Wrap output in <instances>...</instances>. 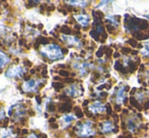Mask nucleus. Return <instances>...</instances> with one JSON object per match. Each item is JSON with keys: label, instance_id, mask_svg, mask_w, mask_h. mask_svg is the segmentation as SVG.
Listing matches in <instances>:
<instances>
[{"label": "nucleus", "instance_id": "19", "mask_svg": "<svg viewBox=\"0 0 149 138\" xmlns=\"http://www.w3.org/2000/svg\"><path fill=\"white\" fill-rule=\"evenodd\" d=\"M47 109H48V111H49V112H55L56 111V106L54 104H50L49 106L47 107Z\"/></svg>", "mask_w": 149, "mask_h": 138}, {"label": "nucleus", "instance_id": "47", "mask_svg": "<svg viewBox=\"0 0 149 138\" xmlns=\"http://www.w3.org/2000/svg\"><path fill=\"white\" fill-rule=\"evenodd\" d=\"M54 79L56 80V82H59V80H61L60 76H55V77H54Z\"/></svg>", "mask_w": 149, "mask_h": 138}, {"label": "nucleus", "instance_id": "4", "mask_svg": "<svg viewBox=\"0 0 149 138\" xmlns=\"http://www.w3.org/2000/svg\"><path fill=\"white\" fill-rule=\"evenodd\" d=\"M129 89V87L128 86H125V87H122V89H120L118 91V93H117V102H118L119 105L123 104L124 102L126 101V95H125V91H128Z\"/></svg>", "mask_w": 149, "mask_h": 138}, {"label": "nucleus", "instance_id": "20", "mask_svg": "<svg viewBox=\"0 0 149 138\" xmlns=\"http://www.w3.org/2000/svg\"><path fill=\"white\" fill-rule=\"evenodd\" d=\"M73 120H74V118H73V116H70V115L64 117V121L66 123H70V122H72Z\"/></svg>", "mask_w": 149, "mask_h": 138}, {"label": "nucleus", "instance_id": "6", "mask_svg": "<svg viewBox=\"0 0 149 138\" xmlns=\"http://www.w3.org/2000/svg\"><path fill=\"white\" fill-rule=\"evenodd\" d=\"M75 18L77 20V22L80 24H82L83 26H87L89 24V17L85 14H81V15H76Z\"/></svg>", "mask_w": 149, "mask_h": 138}, {"label": "nucleus", "instance_id": "58", "mask_svg": "<svg viewBox=\"0 0 149 138\" xmlns=\"http://www.w3.org/2000/svg\"><path fill=\"white\" fill-rule=\"evenodd\" d=\"M0 72H1V71H0Z\"/></svg>", "mask_w": 149, "mask_h": 138}, {"label": "nucleus", "instance_id": "34", "mask_svg": "<svg viewBox=\"0 0 149 138\" xmlns=\"http://www.w3.org/2000/svg\"><path fill=\"white\" fill-rule=\"evenodd\" d=\"M24 44H26V41H24V39H20L19 41H18V45H19V46H24Z\"/></svg>", "mask_w": 149, "mask_h": 138}, {"label": "nucleus", "instance_id": "32", "mask_svg": "<svg viewBox=\"0 0 149 138\" xmlns=\"http://www.w3.org/2000/svg\"><path fill=\"white\" fill-rule=\"evenodd\" d=\"M113 53V50L111 49V48H108V49H107V51H106V54H107V56H110L111 54Z\"/></svg>", "mask_w": 149, "mask_h": 138}, {"label": "nucleus", "instance_id": "21", "mask_svg": "<svg viewBox=\"0 0 149 138\" xmlns=\"http://www.w3.org/2000/svg\"><path fill=\"white\" fill-rule=\"evenodd\" d=\"M59 75H60V76L68 77L69 76V72L67 70H60L59 71Z\"/></svg>", "mask_w": 149, "mask_h": 138}, {"label": "nucleus", "instance_id": "22", "mask_svg": "<svg viewBox=\"0 0 149 138\" xmlns=\"http://www.w3.org/2000/svg\"><path fill=\"white\" fill-rule=\"evenodd\" d=\"M26 84L28 85V87H31V89H33V87L35 86V80H33V79H31V80L28 81Z\"/></svg>", "mask_w": 149, "mask_h": 138}, {"label": "nucleus", "instance_id": "38", "mask_svg": "<svg viewBox=\"0 0 149 138\" xmlns=\"http://www.w3.org/2000/svg\"><path fill=\"white\" fill-rule=\"evenodd\" d=\"M49 122H50V124H54V123L56 122V119L54 118V117H52V118L49 119Z\"/></svg>", "mask_w": 149, "mask_h": 138}, {"label": "nucleus", "instance_id": "39", "mask_svg": "<svg viewBox=\"0 0 149 138\" xmlns=\"http://www.w3.org/2000/svg\"><path fill=\"white\" fill-rule=\"evenodd\" d=\"M58 124H56V123H54V124H51V128L52 129H58Z\"/></svg>", "mask_w": 149, "mask_h": 138}, {"label": "nucleus", "instance_id": "52", "mask_svg": "<svg viewBox=\"0 0 149 138\" xmlns=\"http://www.w3.org/2000/svg\"><path fill=\"white\" fill-rule=\"evenodd\" d=\"M18 62H19V59H18V58H15V59H14V63L17 64Z\"/></svg>", "mask_w": 149, "mask_h": 138}, {"label": "nucleus", "instance_id": "54", "mask_svg": "<svg viewBox=\"0 0 149 138\" xmlns=\"http://www.w3.org/2000/svg\"><path fill=\"white\" fill-rule=\"evenodd\" d=\"M135 91H136V89H133V91H131V95H134Z\"/></svg>", "mask_w": 149, "mask_h": 138}, {"label": "nucleus", "instance_id": "18", "mask_svg": "<svg viewBox=\"0 0 149 138\" xmlns=\"http://www.w3.org/2000/svg\"><path fill=\"white\" fill-rule=\"evenodd\" d=\"M128 44H129V45H131L132 47H139V46H138V44H137V42H136L135 40H132V39L128 40Z\"/></svg>", "mask_w": 149, "mask_h": 138}, {"label": "nucleus", "instance_id": "12", "mask_svg": "<svg viewBox=\"0 0 149 138\" xmlns=\"http://www.w3.org/2000/svg\"><path fill=\"white\" fill-rule=\"evenodd\" d=\"M61 33H63L64 35H70L71 34V30L69 26H61Z\"/></svg>", "mask_w": 149, "mask_h": 138}, {"label": "nucleus", "instance_id": "13", "mask_svg": "<svg viewBox=\"0 0 149 138\" xmlns=\"http://www.w3.org/2000/svg\"><path fill=\"white\" fill-rule=\"evenodd\" d=\"M144 98H145V93H136L135 99L138 101V103H142V102H143V100H144Z\"/></svg>", "mask_w": 149, "mask_h": 138}, {"label": "nucleus", "instance_id": "50", "mask_svg": "<svg viewBox=\"0 0 149 138\" xmlns=\"http://www.w3.org/2000/svg\"><path fill=\"white\" fill-rule=\"evenodd\" d=\"M85 114H86V116H87V117H91V114H90L88 111H85Z\"/></svg>", "mask_w": 149, "mask_h": 138}, {"label": "nucleus", "instance_id": "25", "mask_svg": "<svg viewBox=\"0 0 149 138\" xmlns=\"http://www.w3.org/2000/svg\"><path fill=\"white\" fill-rule=\"evenodd\" d=\"M132 52V50L130 49V48H123L122 49V53H124V54H129V53H131Z\"/></svg>", "mask_w": 149, "mask_h": 138}, {"label": "nucleus", "instance_id": "10", "mask_svg": "<svg viewBox=\"0 0 149 138\" xmlns=\"http://www.w3.org/2000/svg\"><path fill=\"white\" fill-rule=\"evenodd\" d=\"M130 102H131V105H133L134 107H136L138 110H140V111L142 110V107L140 106L139 104H138V101L135 99V98H131V99H130Z\"/></svg>", "mask_w": 149, "mask_h": 138}, {"label": "nucleus", "instance_id": "27", "mask_svg": "<svg viewBox=\"0 0 149 138\" xmlns=\"http://www.w3.org/2000/svg\"><path fill=\"white\" fill-rule=\"evenodd\" d=\"M9 122V118H4L3 119V123H2V127H6Z\"/></svg>", "mask_w": 149, "mask_h": 138}, {"label": "nucleus", "instance_id": "9", "mask_svg": "<svg viewBox=\"0 0 149 138\" xmlns=\"http://www.w3.org/2000/svg\"><path fill=\"white\" fill-rule=\"evenodd\" d=\"M8 61V58L5 57L3 55V53H0V67H2L3 65H5Z\"/></svg>", "mask_w": 149, "mask_h": 138}, {"label": "nucleus", "instance_id": "1", "mask_svg": "<svg viewBox=\"0 0 149 138\" xmlns=\"http://www.w3.org/2000/svg\"><path fill=\"white\" fill-rule=\"evenodd\" d=\"M74 129H76L77 132H78V135H80L81 137H86L89 136V135H94V132L92 130L91 127V123L90 122H86L84 124L82 123H77V126L74 127Z\"/></svg>", "mask_w": 149, "mask_h": 138}, {"label": "nucleus", "instance_id": "23", "mask_svg": "<svg viewBox=\"0 0 149 138\" xmlns=\"http://www.w3.org/2000/svg\"><path fill=\"white\" fill-rule=\"evenodd\" d=\"M24 66H26V67H31V66L33 65V63H31L30 60L26 59V60H24Z\"/></svg>", "mask_w": 149, "mask_h": 138}, {"label": "nucleus", "instance_id": "11", "mask_svg": "<svg viewBox=\"0 0 149 138\" xmlns=\"http://www.w3.org/2000/svg\"><path fill=\"white\" fill-rule=\"evenodd\" d=\"M53 87H54V89H55L56 91H60L61 89L64 87V85H63L62 82H54L53 83Z\"/></svg>", "mask_w": 149, "mask_h": 138}, {"label": "nucleus", "instance_id": "45", "mask_svg": "<svg viewBox=\"0 0 149 138\" xmlns=\"http://www.w3.org/2000/svg\"><path fill=\"white\" fill-rule=\"evenodd\" d=\"M29 115H30V116H35V112H33V110H30L29 111Z\"/></svg>", "mask_w": 149, "mask_h": 138}, {"label": "nucleus", "instance_id": "35", "mask_svg": "<svg viewBox=\"0 0 149 138\" xmlns=\"http://www.w3.org/2000/svg\"><path fill=\"white\" fill-rule=\"evenodd\" d=\"M24 79L26 81V82H28V81H30V79H31V75H30V74L24 75Z\"/></svg>", "mask_w": 149, "mask_h": 138}, {"label": "nucleus", "instance_id": "53", "mask_svg": "<svg viewBox=\"0 0 149 138\" xmlns=\"http://www.w3.org/2000/svg\"><path fill=\"white\" fill-rule=\"evenodd\" d=\"M88 105V101H84L83 102V106H87Z\"/></svg>", "mask_w": 149, "mask_h": 138}, {"label": "nucleus", "instance_id": "14", "mask_svg": "<svg viewBox=\"0 0 149 138\" xmlns=\"http://www.w3.org/2000/svg\"><path fill=\"white\" fill-rule=\"evenodd\" d=\"M74 112H75V114H76L77 118H82V117H83V112L80 110V108H79V107H75Z\"/></svg>", "mask_w": 149, "mask_h": 138}, {"label": "nucleus", "instance_id": "48", "mask_svg": "<svg viewBox=\"0 0 149 138\" xmlns=\"http://www.w3.org/2000/svg\"><path fill=\"white\" fill-rule=\"evenodd\" d=\"M36 70H37V69H31V70H30V73H31V74H35V73H36Z\"/></svg>", "mask_w": 149, "mask_h": 138}, {"label": "nucleus", "instance_id": "26", "mask_svg": "<svg viewBox=\"0 0 149 138\" xmlns=\"http://www.w3.org/2000/svg\"><path fill=\"white\" fill-rule=\"evenodd\" d=\"M107 113H108L109 115H112V113H113L112 107H111V105H110V104L107 105Z\"/></svg>", "mask_w": 149, "mask_h": 138}, {"label": "nucleus", "instance_id": "33", "mask_svg": "<svg viewBox=\"0 0 149 138\" xmlns=\"http://www.w3.org/2000/svg\"><path fill=\"white\" fill-rule=\"evenodd\" d=\"M60 100H63V101H68V97L67 95H60Z\"/></svg>", "mask_w": 149, "mask_h": 138}, {"label": "nucleus", "instance_id": "24", "mask_svg": "<svg viewBox=\"0 0 149 138\" xmlns=\"http://www.w3.org/2000/svg\"><path fill=\"white\" fill-rule=\"evenodd\" d=\"M104 48L102 47V48H100V50H98V51L96 52V56H97V57H102V54H104Z\"/></svg>", "mask_w": 149, "mask_h": 138}, {"label": "nucleus", "instance_id": "2", "mask_svg": "<svg viewBox=\"0 0 149 138\" xmlns=\"http://www.w3.org/2000/svg\"><path fill=\"white\" fill-rule=\"evenodd\" d=\"M48 57L52 60L60 59L63 57L62 51H61L60 47L58 45H50V47H48Z\"/></svg>", "mask_w": 149, "mask_h": 138}, {"label": "nucleus", "instance_id": "42", "mask_svg": "<svg viewBox=\"0 0 149 138\" xmlns=\"http://www.w3.org/2000/svg\"><path fill=\"white\" fill-rule=\"evenodd\" d=\"M61 51H62V54L64 55V54H66L67 52H68V50H67L66 48H63V49H61Z\"/></svg>", "mask_w": 149, "mask_h": 138}, {"label": "nucleus", "instance_id": "43", "mask_svg": "<svg viewBox=\"0 0 149 138\" xmlns=\"http://www.w3.org/2000/svg\"><path fill=\"white\" fill-rule=\"evenodd\" d=\"M28 133H29L28 129H22V134H28Z\"/></svg>", "mask_w": 149, "mask_h": 138}, {"label": "nucleus", "instance_id": "8", "mask_svg": "<svg viewBox=\"0 0 149 138\" xmlns=\"http://www.w3.org/2000/svg\"><path fill=\"white\" fill-rule=\"evenodd\" d=\"M72 109V105L70 103H64L59 106V112H70Z\"/></svg>", "mask_w": 149, "mask_h": 138}, {"label": "nucleus", "instance_id": "46", "mask_svg": "<svg viewBox=\"0 0 149 138\" xmlns=\"http://www.w3.org/2000/svg\"><path fill=\"white\" fill-rule=\"evenodd\" d=\"M38 137L39 138H48L47 135H45V134H40V135H38Z\"/></svg>", "mask_w": 149, "mask_h": 138}, {"label": "nucleus", "instance_id": "7", "mask_svg": "<svg viewBox=\"0 0 149 138\" xmlns=\"http://www.w3.org/2000/svg\"><path fill=\"white\" fill-rule=\"evenodd\" d=\"M127 127L131 132H135L136 129L138 128V124L136 123L135 118H130L127 122Z\"/></svg>", "mask_w": 149, "mask_h": 138}, {"label": "nucleus", "instance_id": "41", "mask_svg": "<svg viewBox=\"0 0 149 138\" xmlns=\"http://www.w3.org/2000/svg\"><path fill=\"white\" fill-rule=\"evenodd\" d=\"M59 11H60V12H62L63 14H67V11H66L65 9H63L62 7H60V8H59Z\"/></svg>", "mask_w": 149, "mask_h": 138}, {"label": "nucleus", "instance_id": "57", "mask_svg": "<svg viewBox=\"0 0 149 138\" xmlns=\"http://www.w3.org/2000/svg\"><path fill=\"white\" fill-rule=\"evenodd\" d=\"M0 14H1V12H0Z\"/></svg>", "mask_w": 149, "mask_h": 138}, {"label": "nucleus", "instance_id": "44", "mask_svg": "<svg viewBox=\"0 0 149 138\" xmlns=\"http://www.w3.org/2000/svg\"><path fill=\"white\" fill-rule=\"evenodd\" d=\"M148 108H149V101L145 103V106H144V110H147Z\"/></svg>", "mask_w": 149, "mask_h": 138}, {"label": "nucleus", "instance_id": "29", "mask_svg": "<svg viewBox=\"0 0 149 138\" xmlns=\"http://www.w3.org/2000/svg\"><path fill=\"white\" fill-rule=\"evenodd\" d=\"M107 93H104V91H102V93H100V95H98V98H100V99H104V98L107 97Z\"/></svg>", "mask_w": 149, "mask_h": 138}, {"label": "nucleus", "instance_id": "16", "mask_svg": "<svg viewBox=\"0 0 149 138\" xmlns=\"http://www.w3.org/2000/svg\"><path fill=\"white\" fill-rule=\"evenodd\" d=\"M37 41H39L42 45H47V44L49 43V39H48V38H45V37H40Z\"/></svg>", "mask_w": 149, "mask_h": 138}, {"label": "nucleus", "instance_id": "15", "mask_svg": "<svg viewBox=\"0 0 149 138\" xmlns=\"http://www.w3.org/2000/svg\"><path fill=\"white\" fill-rule=\"evenodd\" d=\"M115 69L118 71H124L125 69H124V64H122L120 61H117L116 64H115Z\"/></svg>", "mask_w": 149, "mask_h": 138}, {"label": "nucleus", "instance_id": "40", "mask_svg": "<svg viewBox=\"0 0 149 138\" xmlns=\"http://www.w3.org/2000/svg\"><path fill=\"white\" fill-rule=\"evenodd\" d=\"M40 45H41V43H40L39 41H37V42H36V44H35V48H36V49H39Z\"/></svg>", "mask_w": 149, "mask_h": 138}, {"label": "nucleus", "instance_id": "56", "mask_svg": "<svg viewBox=\"0 0 149 138\" xmlns=\"http://www.w3.org/2000/svg\"><path fill=\"white\" fill-rule=\"evenodd\" d=\"M118 138H127V137H126V136H124V135H123V136H120V137H118Z\"/></svg>", "mask_w": 149, "mask_h": 138}, {"label": "nucleus", "instance_id": "51", "mask_svg": "<svg viewBox=\"0 0 149 138\" xmlns=\"http://www.w3.org/2000/svg\"><path fill=\"white\" fill-rule=\"evenodd\" d=\"M115 109H116V110H117V111H118V112H119V111H120V110H121V108H120V106H119V105H117V106H116V107H115Z\"/></svg>", "mask_w": 149, "mask_h": 138}, {"label": "nucleus", "instance_id": "36", "mask_svg": "<svg viewBox=\"0 0 149 138\" xmlns=\"http://www.w3.org/2000/svg\"><path fill=\"white\" fill-rule=\"evenodd\" d=\"M36 100H37L38 104H41L42 103V98L40 95H36Z\"/></svg>", "mask_w": 149, "mask_h": 138}, {"label": "nucleus", "instance_id": "55", "mask_svg": "<svg viewBox=\"0 0 149 138\" xmlns=\"http://www.w3.org/2000/svg\"><path fill=\"white\" fill-rule=\"evenodd\" d=\"M38 28L41 29V30H42V29H43V24H39V26H38Z\"/></svg>", "mask_w": 149, "mask_h": 138}, {"label": "nucleus", "instance_id": "30", "mask_svg": "<svg viewBox=\"0 0 149 138\" xmlns=\"http://www.w3.org/2000/svg\"><path fill=\"white\" fill-rule=\"evenodd\" d=\"M42 76L44 77V78H47V76H48V71L47 70H43L42 71Z\"/></svg>", "mask_w": 149, "mask_h": 138}, {"label": "nucleus", "instance_id": "5", "mask_svg": "<svg viewBox=\"0 0 149 138\" xmlns=\"http://www.w3.org/2000/svg\"><path fill=\"white\" fill-rule=\"evenodd\" d=\"M89 110L92 113H102L104 111V106L100 102H94L91 106L89 107Z\"/></svg>", "mask_w": 149, "mask_h": 138}, {"label": "nucleus", "instance_id": "37", "mask_svg": "<svg viewBox=\"0 0 149 138\" xmlns=\"http://www.w3.org/2000/svg\"><path fill=\"white\" fill-rule=\"evenodd\" d=\"M45 7H47V5H41V8H40L41 13H44V11H45Z\"/></svg>", "mask_w": 149, "mask_h": 138}, {"label": "nucleus", "instance_id": "28", "mask_svg": "<svg viewBox=\"0 0 149 138\" xmlns=\"http://www.w3.org/2000/svg\"><path fill=\"white\" fill-rule=\"evenodd\" d=\"M47 11H53V10H55V5H53V4H51V5L47 6Z\"/></svg>", "mask_w": 149, "mask_h": 138}, {"label": "nucleus", "instance_id": "17", "mask_svg": "<svg viewBox=\"0 0 149 138\" xmlns=\"http://www.w3.org/2000/svg\"><path fill=\"white\" fill-rule=\"evenodd\" d=\"M90 36H91L92 38H93L95 41H100V35L97 34V32L94 30H91V32H90Z\"/></svg>", "mask_w": 149, "mask_h": 138}, {"label": "nucleus", "instance_id": "3", "mask_svg": "<svg viewBox=\"0 0 149 138\" xmlns=\"http://www.w3.org/2000/svg\"><path fill=\"white\" fill-rule=\"evenodd\" d=\"M100 127L102 133H110V132H112V131H114V129H115L114 125H113V123L111 122L110 120L104 121V123L100 124Z\"/></svg>", "mask_w": 149, "mask_h": 138}, {"label": "nucleus", "instance_id": "49", "mask_svg": "<svg viewBox=\"0 0 149 138\" xmlns=\"http://www.w3.org/2000/svg\"><path fill=\"white\" fill-rule=\"evenodd\" d=\"M114 57H115V58H119V57H120V54H119V53H117V52H116V53H114Z\"/></svg>", "mask_w": 149, "mask_h": 138}, {"label": "nucleus", "instance_id": "31", "mask_svg": "<svg viewBox=\"0 0 149 138\" xmlns=\"http://www.w3.org/2000/svg\"><path fill=\"white\" fill-rule=\"evenodd\" d=\"M73 81H74V79H73V78H66V79H64V82H66V83H72Z\"/></svg>", "mask_w": 149, "mask_h": 138}]
</instances>
